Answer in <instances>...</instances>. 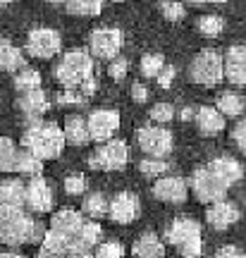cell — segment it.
I'll list each match as a JSON object with an SVG mask.
<instances>
[{"mask_svg":"<svg viewBox=\"0 0 246 258\" xmlns=\"http://www.w3.org/2000/svg\"><path fill=\"white\" fill-rule=\"evenodd\" d=\"M122 43H125V36H122L119 29L100 27L89 34V50L98 60H115V57H119Z\"/></svg>","mask_w":246,"mask_h":258,"instance_id":"cell-7","label":"cell"},{"mask_svg":"<svg viewBox=\"0 0 246 258\" xmlns=\"http://www.w3.org/2000/svg\"><path fill=\"white\" fill-rule=\"evenodd\" d=\"M36 225L38 222H34V218H31L24 208L3 206V203H0V239H3L5 246L31 244V241H34Z\"/></svg>","mask_w":246,"mask_h":258,"instance_id":"cell-3","label":"cell"},{"mask_svg":"<svg viewBox=\"0 0 246 258\" xmlns=\"http://www.w3.org/2000/svg\"><path fill=\"white\" fill-rule=\"evenodd\" d=\"M215 258H246V253L239 249V246H232V244H229V246H222V249L215 253Z\"/></svg>","mask_w":246,"mask_h":258,"instance_id":"cell-40","label":"cell"},{"mask_svg":"<svg viewBox=\"0 0 246 258\" xmlns=\"http://www.w3.org/2000/svg\"><path fill=\"white\" fill-rule=\"evenodd\" d=\"M189 79L201 86H215L225 79V57L218 50L203 48L189 62Z\"/></svg>","mask_w":246,"mask_h":258,"instance_id":"cell-5","label":"cell"},{"mask_svg":"<svg viewBox=\"0 0 246 258\" xmlns=\"http://www.w3.org/2000/svg\"><path fill=\"white\" fill-rule=\"evenodd\" d=\"M194 122H196V129H199L201 137H218L220 132L225 129V115L218 108H210V105L196 108Z\"/></svg>","mask_w":246,"mask_h":258,"instance_id":"cell-19","label":"cell"},{"mask_svg":"<svg viewBox=\"0 0 246 258\" xmlns=\"http://www.w3.org/2000/svg\"><path fill=\"white\" fill-rule=\"evenodd\" d=\"M0 3H3V5H8V3H10V0H0Z\"/></svg>","mask_w":246,"mask_h":258,"instance_id":"cell-48","label":"cell"},{"mask_svg":"<svg viewBox=\"0 0 246 258\" xmlns=\"http://www.w3.org/2000/svg\"><path fill=\"white\" fill-rule=\"evenodd\" d=\"M0 258H24L22 253H12V251H5V253H0Z\"/></svg>","mask_w":246,"mask_h":258,"instance_id":"cell-46","label":"cell"},{"mask_svg":"<svg viewBox=\"0 0 246 258\" xmlns=\"http://www.w3.org/2000/svg\"><path fill=\"white\" fill-rule=\"evenodd\" d=\"M137 141L148 158H165L172 153V134L163 127H141L137 132Z\"/></svg>","mask_w":246,"mask_h":258,"instance_id":"cell-10","label":"cell"},{"mask_svg":"<svg viewBox=\"0 0 246 258\" xmlns=\"http://www.w3.org/2000/svg\"><path fill=\"white\" fill-rule=\"evenodd\" d=\"M53 77L57 84H63L65 89H84L93 79V55L86 48H74L67 50L60 62L53 67Z\"/></svg>","mask_w":246,"mask_h":258,"instance_id":"cell-1","label":"cell"},{"mask_svg":"<svg viewBox=\"0 0 246 258\" xmlns=\"http://www.w3.org/2000/svg\"><path fill=\"white\" fill-rule=\"evenodd\" d=\"M65 191L70 196H77V194H84L86 191V179L84 175H70L65 179Z\"/></svg>","mask_w":246,"mask_h":258,"instance_id":"cell-37","label":"cell"},{"mask_svg":"<svg viewBox=\"0 0 246 258\" xmlns=\"http://www.w3.org/2000/svg\"><path fill=\"white\" fill-rule=\"evenodd\" d=\"M89 129L93 141H110L119 129V112L110 108H100L89 115Z\"/></svg>","mask_w":246,"mask_h":258,"instance_id":"cell-12","label":"cell"},{"mask_svg":"<svg viewBox=\"0 0 246 258\" xmlns=\"http://www.w3.org/2000/svg\"><path fill=\"white\" fill-rule=\"evenodd\" d=\"M48 3H50V5H65L67 0H48Z\"/></svg>","mask_w":246,"mask_h":258,"instance_id":"cell-47","label":"cell"},{"mask_svg":"<svg viewBox=\"0 0 246 258\" xmlns=\"http://www.w3.org/2000/svg\"><path fill=\"white\" fill-rule=\"evenodd\" d=\"M139 170L144 172L146 177H153V175H163L165 170H167V163H165L163 158H148V160H141V165Z\"/></svg>","mask_w":246,"mask_h":258,"instance_id":"cell-35","label":"cell"},{"mask_svg":"<svg viewBox=\"0 0 246 258\" xmlns=\"http://www.w3.org/2000/svg\"><path fill=\"white\" fill-rule=\"evenodd\" d=\"M239 220V208L229 201L210 203L206 208V222L213 230H227L229 225H234Z\"/></svg>","mask_w":246,"mask_h":258,"instance_id":"cell-18","label":"cell"},{"mask_svg":"<svg viewBox=\"0 0 246 258\" xmlns=\"http://www.w3.org/2000/svg\"><path fill=\"white\" fill-rule=\"evenodd\" d=\"M165 241L172 244L182 258H201L203 253L201 225L192 218H174L165 230Z\"/></svg>","mask_w":246,"mask_h":258,"instance_id":"cell-4","label":"cell"},{"mask_svg":"<svg viewBox=\"0 0 246 258\" xmlns=\"http://www.w3.org/2000/svg\"><path fill=\"white\" fill-rule=\"evenodd\" d=\"M225 79L234 86L246 84V46H229L225 53Z\"/></svg>","mask_w":246,"mask_h":258,"instance_id":"cell-16","label":"cell"},{"mask_svg":"<svg viewBox=\"0 0 246 258\" xmlns=\"http://www.w3.org/2000/svg\"><path fill=\"white\" fill-rule=\"evenodd\" d=\"M96 258H125V249L117 239L100 241L98 249H96Z\"/></svg>","mask_w":246,"mask_h":258,"instance_id":"cell-33","label":"cell"},{"mask_svg":"<svg viewBox=\"0 0 246 258\" xmlns=\"http://www.w3.org/2000/svg\"><path fill=\"white\" fill-rule=\"evenodd\" d=\"M141 215V201H139L137 194L132 191H119L112 201H110V211L108 218L115 225H129V222L139 220Z\"/></svg>","mask_w":246,"mask_h":258,"instance_id":"cell-11","label":"cell"},{"mask_svg":"<svg viewBox=\"0 0 246 258\" xmlns=\"http://www.w3.org/2000/svg\"><path fill=\"white\" fill-rule=\"evenodd\" d=\"M103 3L105 0H67L65 8L74 17H96L103 10Z\"/></svg>","mask_w":246,"mask_h":258,"instance_id":"cell-27","label":"cell"},{"mask_svg":"<svg viewBox=\"0 0 246 258\" xmlns=\"http://www.w3.org/2000/svg\"><path fill=\"white\" fill-rule=\"evenodd\" d=\"M63 48V38L55 29H31L27 34V53L38 60H50L60 53Z\"/></svg>","mask_w":246,"mask_h":258,"instance_id":"cell-8","label":"cell"},{"mask_svg":"<svg viewBox=\"0 0 246 258\" xmlns=\"http://www.w3.org/2000/svg\"><path fill=\"white\" fill-rule=\"evenodd\" d=\"M132 253H134V258H165V244L160 241L158 234L144 232V234L134 241Z\"/></svg>","mask_w":246,"mask_h":258,"instance_id":"cell-22","label":"cell"},{"mask_svg":"<svg viewBox=\"0 0 246 258\" xmlns=\"http://www.w3.org/2000/svg\"><path fill=\"white\" fill-rule=\"evenodd\" d=\"M151 194L163 203H184L189 196V184L182 177H163L151 186Z\"/></svg>","mask_w":246,"mask_h":258,"instance_id":"cell-14","label":"cell"},{"mask_svg":"<svg viewBox=\"0 0 246 258\" xmlns=\"http://www.w3.org/2000/svg\"><path fill=\"white\" fill-rule=\"evenodd\" d=\"M208 167L215 172V175L222 179V182H227L229 186L237 184L239 179L244 177V167L239 165L234 158H227V156H220V158H213L208 163Z\"/></svg>","mask_w":246,"mask_h":258,"instance_id":"cell-21","label":"cell"},{"mask_svg":"<svg viewBox=\"0 0 246 258\" xmlns=\"http://www.w3.org/2000/svg\"><path fill=\"white\" fill-rule=\"evenodd\" d=\"M17 156H19V151H17V146H15V141L10 137L0 139V170H3V172H12V170H15Z\"/></svg>","mask_w":246,"mask_h":258,"instance_id":"cell-30","label":"cell"},{"mask_svg":"<svg viewBox=\"0 0 246 258\" xmlns=\"http://www.w3.org/2000/svg\"><path fill=\"white\" fill-rule=\"evenodd\" d=\"M199 31L201 36L206 38H218L220 34H222V29H225V22L218 17V15H203V17L199 19Z\"/></svg>","mask_w":246,"mask_h":258,"instance_id":"cell-32","label":"cell"},{"mask_svg":"<svg viewBox=\"0 0 246 258\" xmlns=\"http://www.w3.org/2000/svg\"><path fill=\"white\" fill-rule=\"evenodd\" d=\"M165 70V57L160 53H146L141 57V74L148 79H158L160 72Z\"/></svg>","mask_w":246,"mask_h":258,"instance_id":"cell-31","label":"cell"},{"mask_svg":"<svg viewBox=\"0 0 246 258\" xmlns=\"http://www.w3.org/2000/svg\"><path fill=\"white\" fill-rule=\"evenodd\" d=\"M0 67H3L5 72H12V74H17L19 70H24V55H22V50L15 48L10 41H3V43H0Z\"/></svg>","mask_w":246,"mask_h":258,"instance_id":"cell-24","label":"cell"},{"mask_svg":"<svg viewBox=\"0 0 246 258\" xmlns=\"http://www.w3.org/2000/svg\"><path fill=\"white\" fill-rule=\"evenodd\" d=\"M232 141L237 144V148L246 156V117L241 122H237V127L232 129Z\"/></svg>","mask_w":246,"mask_h":258,"instance_id":"cell-39","label":"cell"},{"mask_svg":"<svg viewBox=\"0 0 246 258\" xmlns=\"http://www.w3.org/2000/svg\"><path fill=\"white\" fill-rule=\"evenodd\" d=\"M108 74L115 79V82H122V79L127 77V60H125V57H115V60H110Z\"/></svg>","mask_w":246,"mask_h":258,"instance_id":"cell-38","label":"cell"},{"mask_svg":"<svg viewBox=\"0 0 246 258\" xmlns=\"http://www.w3.org/2000/svg\"><path fill=\"white\" fill-rule=\"evenodd\" d=\"M12 84H15V89L22 93L36 91V89H41V74H38L36 70H31V67H24V70H19V72L15 74Z\"/></svg>","mask_w":246,"mask_h":258,"instance_id":"cell-28","label":"cell"},{"mask_svg":"<svg viewBox=\"0 0 246 258\" xmlns=\"http://www.w3.org/2000/svg\"><path fill=\"white\" fill-rule=\"evenodd\" d=\"M174 79V67H165L163 72H160V77H158V82H160V86H170V82Z\"/></svg>","mask_w":246,"mask_h":258,"instance_id":"cell-42","label":"cell"},{"mask_svg":"<svg viewBox=\"0 0 246 258\" xmlns=\"http://www.w3.org/2000/svg\"><path fill=\"white\" fill-rule=\"evenodd\" d=\"M48 105H50V103H48V96L41 91V89L22 93V96H17V101H15V108H17L22 115H27L29 120H31V124H36L38 117L48 110Z\"/></svg>","mask_w":246,"mask_h":258,"instance_id":"cell-17","label":"cell"},{"mask_svg":"<svg viewBox=\"0 0 246 258\" xmlns=\"http://www.w3.org/2000/svg\"><path fill=\"white\" fill-rule=\"evenodd\" d=\"M53 206V191L43 177H31L27 184V208L31 213H48Z\"/></svg>","mask_w":246,"mask_h":258,"instance_id":"cell-15","label":"cell"},{"mask_svg":"<svg viewBox=\"0 0 246 258\" xmlns=\"http://www.w3.org/2000/svg\"><path fill=\"white\" fill-rule=\"evenodd\" d=\"M160 12H163V17L170 19V22H179V19L187 15V12H184V5L177 3V0H160Z\"/></svg>","mask_w":246,"mask_h":258,"instance_id":"cell-34","label":"cell"},{"mask_svg":"<svg viewBox=\"0 0 246 258\" xmlns=\"http://www.w3.org/2000/svg\"><path fill=\"white\" fill-rule=\"evenodd\" d=\"M65 144H67L65 129H60L57 124H50V122L29 124V129L22 134V146L27 148V151H31L41 160H55V158H60Z\"/></svg>","mask_w":246,"mask_h":258,"instance_id":"cell-2","label":"cell"},{"mask_svg":"<svg viewBox=\"0 0 246 258\" xmlns=\"http://www.w3.org/2000/svg\"><path fill=\"white\" fill-rule=\"evenodd\" d=\"M86 218H84L82 213L77 211H57L50 218V227L53 230H57L60 234H65L67 239H70V246L74 249V244H77V239H79V234L84 232V227H86Z\"/></svg>","mask_w":246,"mask_h":258,"instance_id":"cell-13","label":"cell"},{"mask_svg":"<svg viewBox=\"0 0 246 258\" xmlns=\"http://www.w3.org/2000/svg\"><path fill=\"white\" fill-rule=\"evenodd\" d=\"M36 258H65V256H60V253H55V251H48V249H41L36 251Z\"/></svg>","mask_w":246,"mask_h":258,"instance_id":"cell-43","label":"cell"},{"mask_svg":"<svg viewBox=\"0 0 246 258\" xmlns=\"http://www.w3.org/2000/svg\"><path fill=\"white\" fill-rule=\"evenodd\" d=\"M129 160V148L125 141H105L100 148H96L89 158V163H91L93 170H119V167H125Z\"/></svg>","mask_w":246,"mask_h":258,"instance_id":"cell-9","label":"cell"},{"mask_svg":"<svg viewBox=\"0 0 246 258\" xmlns=\"http://www.w3.org/2000/svg\"><path fill=\"white\" fill-rule=\"evenodd\" d=\"M65 137H67V144L72 146H86L91 141V129H89V117H82V115H70L65 120Z\"/></svg>","mask_w":246,"mask_h":258,"instance_id":"cell-20","label":"cell"},{"mask_svg":"<svg viewBox=\"0 0 246 258\" xmlns=\"http://www.w3.org/2000/svg\"><path fill=\"white\" fill-rule=\"evenodd\" d=\"M215 108H218L225 117H239L241 112H244V108H246V103H244V98L239 96V93H232V91H227V93H222L218 98V103H215Z\"/></svg>","mask_w":246,"mask_h":258,"instance_id":"cell-25","label":"cell"},{"mask_svg":"<svg viewBox=\"0 0 246 258\" xmlns=\"http://www.w3.org/2000/svg\"><path fill=\"white\" fill-rule=\"evenodd\" d=\"M189 186H192L194 196H196L201 203H208V206H210V203L225 201L227 189H229L227 182H222V179H220V177L215 175V172H213L208 165L199 167V170H194Z\"/></svg>","mask_w":246,"mask_h":258,"instance_id":"cell-6","label":"cell"},{"mask_svg":"<svg viewBox=\"0 0 246 258\" xmlns=\"http://www.w3.org/2000/svg\"><path fill=\"white\" fill-rule=\"evenodd\" d=\"M41 170H43V165H41V158H36L31 151H19L17 156V163H15V172L17 175H29V177H41Z\"/></svg>","mask_w":246,"mask_h":258,"instance_id":"cell-26","label":"cell"},{"mask_svg":"<svg viewBox=\"0 0 246 258\" xmlns=\"http://www.w3.org/2000/svg\"><path fill=\"white\" fill-rule=\"evenodd\" d=\"M189 5H210V3H225V0H187Z\"/></svg>","mask_w":246,"mask_h":258,"instance_id":"cell-45","label":"cell"},{"mask_svg":"<svg viewBox=\"0 0 246 258\" xmlns=\"http://www.w3.org/2000/svg\"><path fill=\"white\" fill-rule=\"evenodd\" d=\"M115 3H122V0H115Z\"/></svg>","mask_w":246,"mask_h":258,"instance_id":"cell-49","label":"cell"},{"mask_svg":"<svg viewBox=\"0 0 246 258\" xmlns=\"http://www.w3.org/2000/svg\"><path fill=\"white\" fill-rule=\"evenodd\" d=\"M110 203L105 201L103 194H89L86 201H84V215H89L91 220H98L103 215H108Z\"/></svg>","mask_w":246,"mask_h":258,"instance_id":"cell-29","label":"cell"},{"mask_svg":"<svg viewBox=\"0 0 246 258\" xmlns=\"http://www.w3.org/2000/svg\"><path fill=\"white\" fill-rule=\"evenodd\" d=\"M65 258H96V256H91V251H70Z\"/></svg>","mask_w":246,"mask_h":258,"instance_id":"cell-44","label":"cell"},{"mask_svg":"<svg viewBox=\"0 0 246 258\" xmlns=\"http://www.w3.org/2000/svg\"><path fill=\"white\" fill-rule=\"evenodd\" d=\"M132 98L137 103H146L148 101V89L144 84H134V86H132Z\"/></svg>","mask_w":246,"mask_h":258,"instance_id":"cell-41","label":"cell"},{"mask_svg":"<svg viewBox=\"0 0 246 258\" xmlns=\"http://www.w3.org/2000/svg\"><path fill=\"white\" fill-rule=\"evenodd\" d=\"M151 120L153 122H160V124H165V122H170L174 117V108L170 105V103H158V105H153L151 108Z\"/></svg>","mask_w":246,"mask_h":258,"instance_id":"cell-36","label":"cell"},{"mask_svg":"<svg viewBox=\"0 0 246 258\" xmlns=\"http://www.w3.org/2000/svg\"><path fill=\"white\" fill-rule=\"evenodd\" d=\"M0 203L3 206H27V184H22L19 179H5L0 184Z\"/></svg>","mask_w":246,"mask_h":258,"instance_id":"cell-23","label":"cell"}]
</instances>
